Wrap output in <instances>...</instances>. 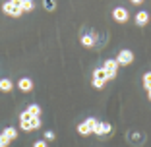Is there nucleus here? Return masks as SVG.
Listing matches in <instances>:
<instances>
[{
  "label": "nucleus",
  "instance_id": "obj_22",
  "mask_svg": "<svg viewBox=\"0 0 151 147\" xmlns=\"http://www.w3.org/2000/svg\"><path fill=\"white\" fill-rule=\"evenodd\" d=\"M147 97H149V101H151V89H149V91H147Z\"/></svg>",
  "mask_w": 151,
  "mask_h": 147
},
{
  "label": "nucleus",
  "instance_id": "obj_17",
  "mask_svg": "<svg viewBox=\"0 0 151 147\" xmlns=\"http://www.w3.org/2000/svg\"><path fill=\"white\" fill-rule=\"evenodd\" d=\"M8 145H10V141H8V139H6L2 134H0V147H8Z\"/></svg>",
  "mask_w": 151,
  "mask_h": 147
},
{
  "label": "nucleus",
  "instance_id": "obj_11",
  "mask_svg": "<svg viewBox=\"0 0 151 147\" xmlns=\"http://www.w3.org/2000/svg\"><path fill=\"white\" fill-rule=\"evenodd\" d=\"M14 89V83L8 80V77H2L0 80V91H4V93H10Z\"/></svg>",
  "mask_w": 151,
  "mask_h": 147
},
{
  "label": "nucleus",
  "instance_id": "obj_20",
  "mask_svg": "<svg viewBox=\"0 0 151 147\" xmlns=\"http://www.w3.org/2000/svg\"><path fill=\"white\" fill-rule=\"evenodd\" d=\"M45 139L52 141V139H54V132H45Z\"/></svg>",
  "mask_w": 151,
  "mask_h": 147
},
{
  "label": "nucleus",
  "instance_id": "obj_1",
  "mask_svg": "<svg viewBox=\"0 0 151 147\" xmlns=\"http://www.w3.org/2000/svg\"><path fill=\"white\" fill-rule=\"evenodd\" d=\"M19 128L23 132H33V130L41 128V118L39 116H29L25 110L19 114Z\"/></svg>",
  "mask_w": 151,
  "mask_h": 147
},
{
  "label": "nucleus",
  "instance_id": "obj_13",
  "mask_svg": "<svg viewBox=\"0 0 151 147\" xmlns=\"http://www.w3.org/2000/svg\"><path fill=\"white\" fill-rule=\"evenodd\" d=\"M25 112L29 116H41V107H39V105H29Z\"/></svg>",
  "mask_w": 151,
  "mask_h": 147
},
{
  "label": "nucleus",
  "instance_id": "obj_8",
  "mask_svg": "<svg viewBox=\"0 0 151 147\" xmlns=\"http://www.w3.org/2000/svg\"><path fill=\"white\" fill-rule=\"evenodd\" d=\"M93 134L99 136V138H105V136L111 134V124H107V122H97V126H95Z\"/></svg>",
  "mask_w": 151,
  "mask_h": 147
},
{
  "label": "nucleus",
  "instance_id": "obj_2",
  "mask_svg": "<svg viewBox=\"0 0 151 147\" xmlns=\"http://www.w3.org/2000/svg\"><path fill=\"white\" fill-rule=\"evenodd\" d=\"M107 81H109V74L105 72V68H97V70L93 72V85L97 89H103Z\"/></svg>",
  "mask_w": 151,
  "mask_h": 147
},
{
  "label": "nucleus",
  "instance_id": "obj_16",
  "mask_svg": "<svg viewBox=\"0 0 151 147\" xmlns=\"http://www.w3.org/2000/svg\"><path fill=\"white\" fill-rule=\"evenodd\" d=\"M143 87H145L147 91L151 89V72H147V74H143Z\"/></svg>",
  "mask_w": 151,
  "mask_h": 147
},
{
  "label": "nucleus",
  "instance_id": "obj_14",
  "mask_svg": "<svg viewBox=\"0 0 151 147\" xmlns=\"http://www.w3.org/2000/svg\"><path fill=\"white\" fill-rule=\"evenodd\" d=\"M33 8H35L33 0H23V2H22V10H23V12H33Z\"/></svg>",
  "mask_w": 151,
  "mask_h": 147
},
{
  "label": "nucleus",
  "instance_id": "obj_19",
  "mask_svg": "<svg viewBox=\"0 0 151 147\" xmlns=\"http://www.w3.org/2000/svg\"><path fill=\"white\" fill-rule=\"evenodd\" d=\"M45 6H47V10L50 12V10L54 8V0H45Z\"/></svg>",
  "mask_w": 151,
  "mask_h": 147
},
{
  "label": "nucleus",
  "instance_id": "obj_3",
  "mask_svg": "<svg viewBox=\"0 0 151 147\" xmlns=\"http://www.w3.org/2000/svg\"><path fill=\"white\" fill-rule=\"evenodd\" d=\"M2 12H4L6 16H12V18H19V16L23 14V10L19 8L18 4H14L12 0H8V2L2 4Z\"/></svg>",
  "mask_w": 151,
  "mask_h": 147
},
{
  "label": "nucleus",
  "instance_id": "obj_5",
  "mask_svg": "<svg viewBox=\"0 0 151 147\" xmlns=\"http://www.w3.org/2000/svg\"><path fill=\"white\" fill-rule=\"evenodd\" d=\"M99 120H95V118H87L85 122H81L80 126H78V132H80L81 136H89V134H93V130L95 126H97Z\"/></svg>",
  "mask_w": 151,
  "mask_h": 147
},
{
  "label": "nucleus",
  "instance_id": "obj_9",
  "mask_svg": "<svg viewBox=\"0 0 151 147\" xmlns=\"http://www.w3.org/2000/svg\"><path fill=\"white\" fill-rule=\"evenodd\" d=\"M18 87H19V91H23V93H29V91L33 89V81L29 80V77H22V80L18 81Z\"/></svg>",
  "mask_w": 151,
  "mask_h": 147
},
{
  "label": "nucleus",
  "instance_id": "obj_18",
  "mask_svg": "<svg viewBox=\"0 0 151 147\" xmlns=\"http://www.w3.org/2000/svg\"><path fill=\"white\" fill-rule=\"evenodd\" d=\"M33 147H49V145H47V141H43V139H37V141L33 143Z\"/></svg>",
  "mask_w": 151,
  "mask_h": 147
},
{
  "label": "nucleus",
  "instance_id": "obj_7",
  "mask_svg": "<svg viewBox=\"0 0 151 147\" xmlns=\"http://www.w3.org/2000/svg\"><path fill=\"white\" fill-rule=\"evenodd\" d=\"M112 18H114L116 22H120V23H126L130 19V14H128V10H126V8L118 6V8L112 10Z\"/></svg>",
  "mask_w": 151,
  "mask_h": 147
},
{
  "label": "nucleus",
  "instance_id": "obj_10",
  "mask_svg": "<svg viewBox=\"0 0 151 147\" xmlns=\"http://www.w3.org/2000/svg\"><path fill=\"white\" fill-rule=\"evenodd\" d=\"M147 22H149V14H147L145 10H142V12L136 14V23H138V25H145Z\"/></svg>",
  "mask_w": 151,
  "mask_h": 147
},
{
  "label": "nucleus",
  "instance_id": "obj_15",
  "mask_svg": "<svg viewBox=\"0 0 151 147\" xmlns=\"http://www.w3.org/2000/svg\"><path fill=\"white\" fill-rule=\"evenodd\" d=\"M81 45H83V47H93L95 45L93 37H91V35H83V37H81Z\"/></svg>",
  "mask_w": 151,
  "mask_h": 147
},
{
  "label": "nucleus",
  "instance_id": "obj_4",
  "mask_svg": "<svg viewBox=\"0 0 151 147\" xmlns=\"http://www.w3.org/2000/svg\"><path fill=\"white\" fill-rule=\"evenodd\" d=\"M116 62H118V66H130L134 62V52L128 49H122L116 56Z\"/></svg>",
  "mask_w": 151,
  "mask_h": 147
},
{
  "label": "nucleus",
  "instance_id": "obj_12",
  "mask_svg": "<svg viewBox=\"0 0 151 147\" xmlns=\"http://www.w3.org/2000/svg\"><path fill=\"white\" fill-rule=\"evenodd\" d=\"M2 136H4V138H6V139H8V141H10V143H12V141H14V139L18 138V130H16V128H6V130H4V132H2Z\"/></svg>",
  "mask_w": 151,
  "mask_h": 147
},
{
  "label": "nucleus",
  "instance_id": "obj_21",
  "mask_svg": "<svg viewBox=\"0 0 151 147\" xmlns=\"http://www.w3.org/2000/svg\"><path fill=\"white\" fill-rule=\"evenodd\" d=\"M130 2H132V4H142L143 0H130Z\"/></svg>",
  "mask_w": 151,
  "mask_h": 147
},
{
  "label": "nucleus",
  "instance_id": "obj_6",
  "mask_svg": "<svg viewBox=\"0 0 151 147\" xmlns=\"http://www.w3.org/2000/svg\"><path fill=\"white\" fill-rule=\"evenodd\" d=\"M103 68H105V72L109 74V80H114L116 74H118V68H120V66H118V62H116V58H114V60L111 58V60H105Z\"/></svg>",
  "mask_w": 151,
  "mask_h": 147
}]
</instances>
